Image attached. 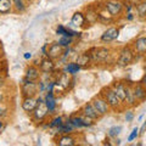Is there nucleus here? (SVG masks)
Wrapping results in <instances>:
<instances>
[{
	"instance_id": "30",
	"label": "nucleus",
	"mask_w": 146,
	"mask_h": 146,
	"mask_svg": "<svg viewBox=\"0 0 146 146\" xmlns=\"http://www.w3.org/2000/svg\"><path fill=\"white\" fill-rule=\"evenodd\" d=\"M57 43L61 45V46L63 49H67V48H70L71 45L73 44V38L72 36H66V35H61L60 38H58L57 40Z\"/></svg>"
},
{
	"instance_id": "6",
	"label": "nucleus",
	"mask_w": 146,
	"mask_h": 146,
	"mask_svg": "<svg viewBox=\"0 0 146 146\" xmlns=\"http://www.w3.org/2000/svg\"><path fill=\"white\" fill-rule=\"evenodd\" d=\"M104 9L110 13L112 18H117L124 11V5L119 0H106L104 3Z\"/></svg>"
},
{
	"instance_id": "46",
	"label": "nucleus",
	"mask_w": 146,
	"mask_h": 146,
	"mask_svg": "<svg viewBox=\"0 0 146 146\" xmlns=\"http://www.w3.org/2000/svg\"><path fill=\"white\" fill-rule=\"evenodd\" d=\"M145 63H146V56H145Z\"/></svg>"
},
{
	"instance_id": "29",
	"label": "nucleus",
	"mask_w": 146,
	"mask_h": 146,
	"mask_svg": "<svg viewBox=\"0 0 146 146\" xmlns=\"http://www.w3.org/2000/svg\"><path fill=\"white\" fill-rule=\"evenodd\" d=\"M12 5H13V11L23 13L27 10V5L25 3V0H12Z\"/></svg>"
},
{
	"instance_id": "41",
	"label": "nucleus",
	"mask_w": 146,
	"mask_h": 146,
	"mask_svg": "<svg viewBox=\"0 0 146 146\" xmlns=\"http://www.w3.org/2000/svg\"><path fill=\"white\" fill-rule=\"evenodd\" d=\"M5 129V123H4L3 121H1V118H0V133Z\"/></svg>"
},
{
	"instance_id": "17",
	"label": "nucleus",
	"mask_w": 146,
	"mask_h": 146,
	"mask_svg": "<svg viewBox=\"0 0 146 146\" xmlns=\"http://www.w3.org/2000/svg\"><path fill=\"white\" fill-rule=\"evenodd\" d=\"M44 102L46 105V107L49 110V113H54L57 108V100L55 96L54 91H46L44 96Z\"/></svg>"
},
{
	"instance_id": "27",
	"label": "nucleus",
	"mask_w": 146,
	"mask_h": 146,
	"mask_svg": "<svg viewBox=\"0 0 146 146\" xmlns=\"http://www.w3.org/2000/svg\"><path fill=\"white\" fill-rule=\"evenodd\" d=\"M134 11L139 18H146V0H141L134 6Z\"/></svg>"
},
{
	"instance_id": "22",
	"label": "nucleus",
	"mask_w": 146,
	"mask_h": 146,
	"mask_svg": "<svg viewBox=\"0 0 146 146\" xmlns=\"http://www.w3.org/2000/svg\"><path fill=\"white\" fill-rule=\"evenodd\" d=\"M86 23V18L85 15L82 11H77L73 13V16L71 18V25L74 27H83Z\"/></svg>"
},
{
	"instance_id": "9",
	"label": "nucleus",
	"mask_w": 146,
	"mask_h": 146,
	"mask_svg": "<svg viewBox=\"0 0 146 146\" xmlns=\"http://www.w3.org/2000/svg\"><path fill=\"white\" fill-rule=\"evenodd\" d=\"M91 104L94 105V107L95 110L100 113V116H105V115H107V113H110V106H108V104L107 101L105 100V98L102 96L101 94L98 95V96H95L93 100H91Z\"/></svg>"
},
{
	"instance_id": "19",
	"label": "nucleus",
	"mask_w": 146,
	"mask_h": 146,
	"mask_svg": "<svg viewBox=\"0 0 146 146\" xmlns=\"http://www.w3.org/2000/svg\"><path fill=\"white\" fill-rule=\"evenodd\" d=\"M131 89H133V94L135 96L136 102L138 104L144 102L146 100V89L144 88V86L140 83H136V84H134L133 86H131Z\"/></svg>"
},
{
	"instance_id": "34",
	"label": "nucleus",
	"mask_w": 146,
	"mask_h": 146,
	"mask_svg": "<svg viewBox=\"0 0 146 146\" xmlns=\"http://www.w3.org/2000/svg\"><path fill=\"white\" fill-rule=\"evenodd\" d=\"M9 116V108L4 106V104H0V118H6Z\"/></svg>"
},
{
	"instance_id": "28",
	"label": "nucleus",
	"mask_w": 146,
	"mask_h": 146,
	"mask_svg": "<svg viewBox=\"0 0 146 146\" xmlns=\"http://www.w3.org/2000/svg\"><path fill=\"white\" fill-rule=\"evenodd\" d=\"M127 104V106H129V107H134L138 105V102H136V100H135V96H134V94H133V89H131V85L128 86V93H127V99H125V102Z\"/></svg>"
},
{
	"instance_id": "36",
	"label": "nucleus",
	"mask_w": 146,
	"mask_h": 146,
	"mask_svg": "<svg viewBox=\"0 0 146 146\" xmlns=\"http://www.w3.org/2000/svg\"><path fill=\"white\" fill-rule=\"evenodd\" d=\"M5 86H6V79L4 76L0 74V90H3Z\"/></svg>"
},
{
	"instance_id": "12",
	"label": "nucleus",
	"mask_w": 146,
	"mask_h": 146,
	"mask_svg": "<svg viewBox=\"0 0 146 146\" xmlns=\"http://www.w3.org/2000/svg\"><path fill=\"white\" fill-rule=\"evenodd\" d=\"M38 65H39V70L43 74H49V73L55 72V67H56L55 66V61L48 56H44Z\"/></svg>"
},
{
	"instance_id": "8",
	"label": "nucleus",
	"mask_w": 146,
	"mask_h": 146,
	"mask_svg": "<svg viewBox=\"0 0 146 146\" xmlns=\"http://www.w3.org/2000/svg\"><path fill=\"white\" fill-rule=\"evenodd\" d=\"M70 119L72 122L74 129H82V128H90L94 125V121H91L90 118L85 117L83 113L80 115H74V116H71Z\"/></svg>"
},
{
	"instance_id": "32",
	"label": "nucleus",
	"mask_w": 146,
	"mask_h": 146,
	"mask_svg": "<svg viewBox=\"0 0 146 146\" xmlns=\"http://www.w3.org/2000/svg\"><path fill=\"white\" fill-rule=\"evenodd\" d=\"M121 131H122V127L121 125H115V127H111L108 129L107 135H108V138H117Z\"/></svg>"
},
{
	"instance_id": "33",
	"label": "nucleus",
	"mask_w": 146,
	"mask_h": 146,
	"mask_svg": "<svg viewBox=\"0 0 146 146\" xmlns=\"http://www.w3.org/2000/svg\"><path fill=\"white\" fill-rule=\"evenodd\" d=\"M140 135V133H139V128L138 127H135V128H133V130L130 131V134H129V136H128V141H134L138 136Z\"/></svg>"
},
{
	"instance_id": "38",
	"label": "nucleus",
	"mask_w": 146,
	"mask_h": 146,
	"mask_svg": "<svg viewBox=\"0 0 146 146\" xmlns=\"http://www.w3.org/2000/svg\"><path fill=\"white\" fill-rule=\"evenodd\" d=\"M139 83H140V84H141V85H143V86H144V88L146 89V73H145V74L143 76V78H141V79H140V82H139Z\"/></svg>"
},
{
	"instance_id": "10",
	"label": "nucleus",
	"mask_w": 146,
	"mask_h": 146,
	"mask_svg": "<svg viewBox=\"0 0 146 146\" xmlns=\"http://www.w3.org/2000/svg\"><path fill=\"white\" fill-rule=\"evenodd\" d=\"M128 86H129V84L124 83V82H121V80L115 82V83L111 85V88L115 90V93L117 94V96L119 98V100L122 101V104L125 102L127 93H128Z\"/></svg>"
},
{
	"instance_id": "20",
	"label": "nucleus",
	"mask_w": 146,
	"mask_h": 146,
	"mask_svg": "<svg viewBox=\"0 0 146 146\" xmlns=\"http://www.w3.org/2000/svg\"><path fill=\"white\" fill-rule=\"evenodd\" d=\"M77 144L76 138L71 134H62L58 136V139L56 140V145L58 146H74Z\"/></svg>"
},
{
	"instance_id": "26",
	"label": "nucleus",
	"mask_w": 146,
	"mask_h": 146,
	"mask_svg": "<svg viewBox=\"0 0 146 146\" xmlns=\"http://www.w3.org/2000/svg\"><path fill=\"white\" fill-rule=\"evenodd\" d=\"M13 11L12 0H0V15H7Z\"/></svg>"
},
{
	"instance_id": "15",
	"label": "nucleus",
	"mask_w": 146,
	"mask_h": 146,
	"mask_svg": "<svg viewBox=\"0 0 146 146\" xmlns=\"http://www.w3.org/2000/svg\"><path fill=\"white\" fill-rule=\"evenodd\" d=\"M118 36H119V28H117V27H110V28H107L101 34L100 40L102 43H111L113 40H116Z\"/></svg>"
},
{
	"instance_id": "31",
	"label": "nucleus",
	"mask_w": 146,
	"mask_h": 146,
	"mask_svg": "<svg viewBox=\"0 0 146 146\" xmlns=\"http://www.w3.org/2000/svg\"><path fill=\"white\" fill-rule=\"evenodd\" d=\"M63 121H65V119H63L62 116H56V117H54L49 122L48 125H49V128H55V129H56L57 127H60L62 124Z\"/></svg>"
},
{
	"instance_id": "42",
	"label": "nucleus",
	"mask_w": 146,
	"mask_h": 146,
	"mask_svg": "<svg viewBox=\"0 0 146 146\" xmlns=\"http://www.w3.org/2000/svg\"><path fill=\"white\" fill-rule=\"evenodd\" d=\"M128 3H130V4H133V5H136L139 1H141V0H127Z\"/></svg>"
},
{
	"instance_id": "2",
	"label": "nucleus",
	"mask_w": 146,
	"mask_h": 146,
	"mask_svg": "<svg viewBox=\"0 0 146 146\" xmlns=\"http://www.w3.org/2000/svg\"><path fill=\"white\" fill-rule=\"evenodd\" d=\"M48 115H49V110L44 102V98L42 95H39L38 96V105H36V107L33 110V112L31 113L32 122L43 123L45 121V118L48 117Z\"/></svg>"
},
{
	"instance_id": "1",
	"label": "nucleus",
	"mask_w": 146,
	"mask_h": 146,
	"mask_svg": "<svg viewBox=\"0 0 146 146\" xmlns=\"http://www.w3.org/2000/svg\"><path fill=\"white\" fill-rule=\"evenodd\" d=\"M91 63L94 65H105L110 61V58L112 56L111 49L107 46H96L89 50Z\"/></svg>"
},
{
	"instance_id": "44",
	"label": "nucleus",
	"mask_w": 146,
	"mask_h": 146,
	"mask_svg": "<svg viewBox=\"0 0 146 146\" xmlns=\"http://www.w3.org/2000/svg\"><path fill=\"white\" fill-rule=\"evenodd\" d=\"M3 58V52H1V50H0V60Z\"/></svg>"
},
{
	"instance_id": "37",
	"label": "nucleus",
	"mask_w": 146,
	"mask_h": 146,
	"mask_svg": "<svg viewBox=\"0 0 146 146\" xmlns=\"http://www.w3.org/2000/svg\"><path fill=\"white\" fill-rule=\"evenodd\" d=\"M5 100H6L5 93H4V91H1V90H0V104H4V102H5Z\"/></svg>"
},
{
	"instance_id": "14",
	"label": "nucleus",
	"mask_w": 146,
	"mask_h": 146,
	"mask_svg": "<svg viewBox=\"0 0 146 146\" xmlns=\"http://www.w3.org/2000/svg\"><path fill=\"white\" fill-rule=\"evenodd\" d=\"M83 115L85 116V117H88V118H90L91 121H98V119H100L101 118V116H100V113L95 110V107H94V105L91 104V101L90 102H86V104H84L83 105V107H82V111H80Z\"/></svg>"
},
{
	"instance_id": "7",
	"label": "nucleus",
	"mask_w": 146,
	"mask_h": 146,
	"mask_svg": "<svg viewBox=\"0 0 146 146\" xmlns=\"http://www.w3.org/2000/svg\"><path fill=\"white\" fill-rule=\"evenodd\" d=\"M21 93L23 98H31V96H38L39 91H38V82L23 79L21 84Z\"/></svg>"
},
{
	"instance_id": "35",
	"label": "nucleus",
	"mask_w": 146,
	"mask_h": 146,
	"mask_svg": "<svg viewBox=\"0 0 146 146\" xmlns=\"http://www.w3.org/2000/svg\"><path fill=\"white\" fill-rule=\"evenodd\" d=\"M125 122H133L134 119V112L131 111V110H128V111H125Z\"/></svg>"
},
{
	"instance_id": "43",
	"label": "nucleus",
	"mask_w": 146,
	"mask_h": 146,
	"mask_svg": "<svg viewBox=\"0 0 146 146\" xmlns=\"http://www.w3.org/2000/svg\"><path fill=\"white\" fill-rule=\"evenodd\" d=\"M116 144H117V145H119V144H121V140H119V139H117V140H116Z\"/></svg>"
},
{
	"instance_id": "3",
	"label": "nucleus",
	"mask_w": 146,
	"mask_h": 146,
	"mask_svg": "<svg viewBox=\"0 0 146 146\" xmlns=\"http://www.w3.org/2000/svg\"><path fill=\"white\" fill-rule=\"evenodd\" d=\"M135 51L131 48V45H127L121 49L119 54H118V58H117V66L118 67H127L129 66L131 62L135 60Z\"/></svg>"
},
{
	"instance_id": "40",
	"label": "nucleus",
	"mask_w": 146,
	"mask_h": 146,
	"mask_svg": "<svg viewBox=\"0 0 146 146\" xmlns=\"http://www.w3.org/2000/svg\"><path fill=\"white\" fill-rule=\"evenodd\" d=\"M48 45H49V44H44V45H43V48H42V52H43V55H44V56H46V51H48Z\"/></svg>"
},
{
	"instance_id": "5",
	"label": "nucleus",
	"mask_w": 146,
	"mask_h": 146,
	"mask_svg": "<svg viewBox=\"0 0 146 146\" xmlns=\"http://www.w3.org/2000/svg\"><path fill=\"white\" fill-rule=\"evenodd\" d=\"M101 95L105 98V100L107 101L110 108L115 110V111L122 108V105L123 104H122L119 98L117 96V94L115 93V90H113L111 86H106V88H104L102 91H101Z\"/></svg>"
},
{
	"instance_id": "18",
	"label": "nucleus",
	"mask_w": 146,
	"mask_h": 146,
	"mask_svg": "<svg viewBox=\"0 0 146 146\" xmlns=\"http://www.w3.org/2000/svg\"><path fill=\"white\" fill-rule=\"evenodd\" d=\"M36 105H38V96H31V98H23L21 106L26 113L31 115L33 112V110L36 107Z\"/></svg>"
},
{
	"instance_id": "39",
	"label": "nucleus",
	"mask_w": 146,
	"mask_h": 146,
	"mask_svg": "<svg viewBox=\"0 0 146 146\" xmlns=\"http://www.w3.org/2000/svg\"><path fill=\"white\" fill-rule=\"evenodd\" d=\"M32 56H33V55H32V52H25V54H23V58H25V60H31Z\"/></svg>"
},
{
	"instance_id": "47",
	"label": "nucleus",
	"mask_w": 146,
	"mask_h": 146,
	"mask_svg": "<svg viewBox=\"0 0 146 146\" xmlns=\"http://www.w3.org/2000/svg\"><path fill=\"white\" fill-rule=\"evenodd\" d=\"M28 1H29V0H28Z\"/></svg>"
},
{
	"instance_id": "16",
	"label": "nucleus",
	"mask_w": 146,
	"mask_h": 146,
	"mask_svg": "<svg viewBox=\"0 0 146 146\" xmlns=\"http://www.w3.org/2000/svg\"><path fill=\"white\" fill-rule=\"evenodd\" d=\"M42 77V72H40L39 67L35 65H29L26 68V73H25V78L28 80H33V82H38Z\"/></svg>"
},
{
	"instance_id": "25",
	"label": "nucleus",
	"mask_w": 146,
	"mask_h": 146,
	"mask_svg": "<svg viewBox=\"0 0 146 146\" xmlns=\"http://www.w3.org/2000/svg\"><path fill=\"white\" fill-rule=\"evenodd\" d=\"M80 68H82V67H80L76 61H74V62L71 61V62H67L66 65H65V68H63V71H65L66 73H68V74H71V76H76L77 73L80 71Z\"/></svg>"
},
{
	"instance_id": "24",
	"label": "nucleus",
	"mask_w": 146,
	"mask_h": 146,
	"mask_svg": "<svg viewBox=\"0 0 146 146\" xmlns=\"http://www.w3.org/2000/svg\"><path fill=\"white\" fill-rule=\"evenodd\" d=\"M76 62L78 63L80 67H88L90 63H91V58H90V54L89 51H85V52H82L77 56V60Z\"/></svg>"
},
{
	"instance_id": "13",
	"label": "nucleus",
	"mask_w": 146,
	"mask_h": 146,
	"mask_svg": "<svg viewBox=\"0 0 146 146\" xmlns=\"http://www.w3.org/2000/svg\"><path fill=\"white\" fill-rule=\"evenodd\" d=\"M131 48L134 49L136 55H139V56H146V35L138 36L133 42V44H131Z\"/></svg>"
},
{
	"instance_id": "45",
	"label": "nucleus",
	"mask_w": 146,
	"mask_h": 146,
	"mask_svg": "<svg viewBox=\"0 0 146 146\" xmlns=\"http://www.w3.org/2000/svg\"><path fill=\"white\" fill-rule=\"evenodd\" d=\"M0 73H1V63H0Z\"/></svg>"
},
{
	"instance_id": "21",
	"label": "nucleus",
	"mask_w": 146,
	"mask_h": 146,
	"mask_svg": "<svg viewBox=\"0 0 146 146\" xmlns=\"http://www.w3.org/2000/svg\"><path fill=\"white\" fill-rule=\"evenodd\" d=\"M74 130L76 129H74V127H73V124H72V122H71L70 118H67L66 121H63L62 124L60 127L56 128V133L60 134V135H62V134H71Z\"/></svg>"
},
{
	"instance_id": "11",
	"label": "nucleus",
	"mask_w": 146,
	"mask_h": 146,
	"mask_svg": "<svg viewBox=\"0 0 146 146\" xmlns=\"http://www.w3.org/2000/svg\"><path fill=\"white\" fill-rule=\"evenodd\" d=\"M63 51H65V49H63L60 44L57 42L55 43H51L50 45H48V51H46V56L52 58V60H60Z\"/></svg>"
},
{
	"instance_id": "23",
	"label": "nucleus",
	"mask_w": 146,
	"mask_h": 146,
	"mask_svg": "<svg viewBox=\"0 0 146 146\" xmlns=\"http://www.w3.org/2000/svg\"><path fill=\"white\" fill-rule=\"evenodd\" d=\"M56 34L57 35H66V36H72V38H74V36H80V33L76 31H72L71 28H68V27H65L63 25H58L56 27Z\"/></svg>"
},
{
	"instance_id": "4",
	"label": "nucleus",
	"mask_w": 146,
	"mask_h": 146,
	"mask_svg": "<svg viewBox=\"0 0 146 146\" xmlns=\"http://www.w3.org/2000/svg\"><path fill=\"white\" fill-rule=\"evenodd\" d=\"M71 74H68L65 71H62L58 74H55V90H58L60 93H66L67 90H70V86L72 85V78Z\"/></svg>"
}]
</instances>
